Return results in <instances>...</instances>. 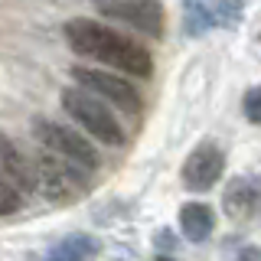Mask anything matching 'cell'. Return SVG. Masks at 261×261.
Instances as JSON below:
<instances>
[{
	"label": "cell",
	"instance_id": "3957f363",
	"mask_svg": "<svg viewBox=\"0 0 261 261\" xmlns=\"http://www.w3.org/2000/svg\"><path fill=\"white\" fill-rule=\"evenodd\" d=\"M85 170H79L75 163L56 157V153H43L33 167V190H39L49 202H72L88 190L85 183Z\"/></svg>",
	"mask_w": 261,
	"mask_h": 261
},
{
	"label": "cell",
	"instance_id": "52a82bcc",
	"mask_svg": "<svg viewBox=\"0 0 261 261\" xmlns=\"http://www.w3.org/2000/svg\"><path fill=\"white\" fill-rule=\"evenodd\" d=\"M225 173V153L219 150L212 141L199 144L183 163V186L193 193H206L222 179Z\"/></svg>",
	"mask_w": 261,
	"mask_h": 261
},
{
	"label": "cell",
	"instance_id": "4fadbf2b",
	"mask_svg": "<svg viewBox=\"0 0 261 261\" xmlns=\"http://www.w3.org/2000/svg\"><path fill=\"white\" fill-rule=\"evenodd\" d=\"M186 7H190V33H199V30H206L212 27V10L206 4H199V0H186Z\"/></svg>",
	"mask_w": 261,
	"mask_h": 261
},
{
	"label": "cell",
	"instance_id": "7c38bea8",
	"mask_svg": "<svg viewBox=\"0 0 261 261\" xmlns=\"http://www.w3.org/2000/svg\"><path fill=\"white\" fill-rule=\"evenodd\" d=\"M20 206H23V193L0 176V216H13Z\"/></svg>",
	"mask_w": 261,
	"mask_h": 261
},
{
	"label": "cell",
	"instance_id": "8992f818",
	"mask_svg": "<svg viewBox=\"0 0 261 261\" xmlns=\"http://www.w3.org/2000/svg\"><path fill=\"white\" fill-rule=\"evenodd\" d=\"M101 13L118 23H127L144 36H160L163 33V7L160 0H101Z\"/></svg>",
	"mask_w": 261,
	"mask_h": 261
},
{
	"label": "cell",
	"instance_id": "6da1fadb",
	"mask_svg": "<svg viewBox=\"0 0 261 261\" xmlns=\"http://www.w3.org/2000/svg\"><path fill=\"white\" fill-rule=\"evenodd\" d=\"M65 39H69V46L79 56H88L98 65L121 69L137 79H150V72H153V59L144 46L130 43L118 30L101 27L95 20H69L65 23Z\"/></svg>",
	"mask_w": 261,
	"mask_h": 261
},
{
	"label": "cell",
	"instance_id": "5bb4252c",
	"mask_svg": "<svg viewBox=\"0 0 261 261\" xmlns=\"http://www.w3.org/2000/svg\"><path fill=\"white\" fill-rule=\"evenodd\" d=\"M258 98H261V92H258V88H248V92H245V118H248L251 124H258V121H261Z\"/></svg>",
	"mask_w": 261,
	"mask_h": 261
},
{
	"label": "cell",
	"instance_id": "277c9868",
	"mask_svg": "<svg viewBox=\"0 0 261 261\" xmlns=\"http://www.w3.org/2000/svg\"><path fill=\"white\" fill-rule=\"evenodd\" d=\"M33 134H36V141L43 144L49 153L75 163L79 170H95L98 163H101V157H98V150L92 147V141L82 137L79 130L69 127V124H59V121H49V118H36Z\"/></svg>",
	"mask_w": 261,
	"mask_h": 261
},
{
	"label": "cell",
	"instance_id": "8fae6325",
	"mask_svg": "<svg viewBox=\"0 0 261 261\" xmlns=\"http://www.w3.org/2000/svg\"><path fill=\"white\" fill-rule=\"evenodd\" d=\"M98 255V242L88 235H69L46 255V261H92Z\"/></svg>",
	"mask_w": 261,
	"mask_h": 261
},
{
	"label": "cell",
	"instance_id": "ba28073f",
	"mask_svg": "<svg viewBox=\"0 0 261 261\" xmlns=\"http://www.w3.org/2000/svg\"><path fill=\"white\" fill-rule=\"evenodd\" d=\"M0 176L10 186H16L20 193L33 190V163L27 160V153L16 147L13 137H7L0 130Z\"/></svg>",
	"mask_w": 261,
	"mask_h": 261
},
{
	"label": "cell",
	"instance_id": "e0dca14e",
	"mask_svg": "<svg viewBox=\"0 0 261 261\" xmlns=\"http://www.w3.org/2000/svg\"><path fill=\"white\" fill-rule=\"evenodd\" d=\"M153 261H173V258H170V255H160V258H153Z\"/></svg>",
	"mask_w": 261,
	"mask_h": 261
},
{
	"label": "cell",
	"instance_id": "2e32d148",
	"mask_svg": "<svg viewBox=\"0 0 261 261\" xmlns=\"http://www.w3.org/2000/svg\"><path fill=\"white\" fill-rule=\"evenodd\" d=\"M239 261H261V251L255 248V245H248V248H242V255Z\"/></svg>",
	"mask_w": 261,
	"mask_h": 261
},
{
	"label": "cell",
	"instance_id": "9a60e30c",
	"mask_svg": "<svg viewBox=\"0 0 261 261\" xmlns=\"http://www.w3.org/2000/svg\"><path fill=\"white\" fill-rule=\"evenodd\" d=\"M219 13H222V23H239L242 0H222V4H219Z\"/></svg>",
	"mask_w": 261,
	"mask_h": 261
},
{
	"label": "cell",
	"instance_id": "5b68a950",
	"mask_svg": "<svg viewBox=\"0 0 261 261\" xmlns=\"http://www.w3.org/2000/svg\"><path fill=\"white\" fill-rule=\"evenodd\" d=\"M72 82H75L79 88H85V92H92V95H101L105 105H114V108L130 111V114L141 111V92H137L127 79L114 75V72H108V69L75 65V69H72Z\"/></svg>",
	"mask_w": 261,
	"mask_h": 261
},
{
	"label": "cell",
	"instance_id": "30bf717a",
	"mask_svg": "<svg viewBox=\"0 0 261 261\" xmlns=\"http://www.w3.org/2000/svg\"><path fill=\"white\" fill-rule=\"evenodd\" d=\"M216 228V212H212L206 202H186L179 209V232L190 242H206Z\"/></svg>",
	"mask_w": 261,
	"mask_h": 261
},
{
	"label": "cell",
	"instance_id": "7a4b0ae2",
	"mask_svg": "<svg viewBox=\"0 0 261 261\" xmlns=\"http://www.w3.org/2000/svg\"><path fill=\"white\" fill-rule=\"evenodd\" d=\"M62 111L69 114L72 121H79V127L85 130V134H92L95 141H101L105 147H121L127 141L124 127H121V121L108 111V105L98 95L79 88V85L62 88Z\"/></svg>",
	"mask_w": 261,
	"mask_h": 261
},
{
	"label": "cell",
	"instance_id": "9c48e42d",
	"mask_svg": "<svg viewBox=\"0 0 261 261\" xmlns=\"http://www.w3.org/2000/svg\"><path fill=\"white\" fill-rule=\"evenodd\" d=\"M255 206H258V190L248 176H235L232 183L225 186L222 193V209L232 222H245V219L255 216Z\"/></svg>",
	"mask_w": 261,
	"mask_h": 261
}]
</instances>
